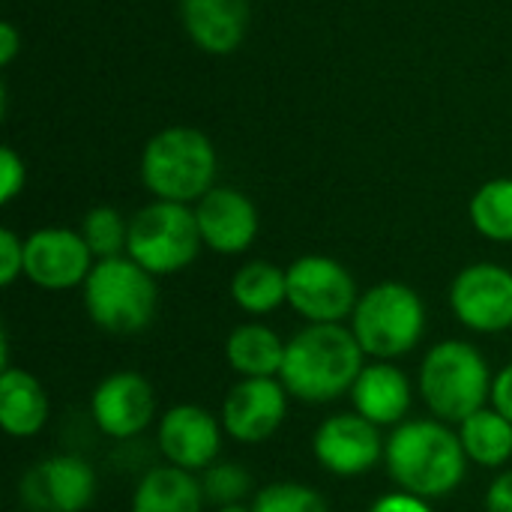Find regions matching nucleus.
I'll use <instances>...</instances> for the list:
<instances>
[{
    "instance_id": "nucleus-28",
    "label": "nucleus",
    "mask_w": 512,
    "mask_h": 512,
    "mask_svg": "<svg viewBox=\"0 0 512 512\" xmlns=\"http://www.w3.org/2000/svg\"><path fill=\"white\" fill-rule=\"evenodd\" d=\"M24 180H27L24 159L12 147H3L0 150V204H9L24 189Z\"/></svg>"
},
{
    "instance_id": "nucleus-34",
    "label": "nucleus",
    "mask_w": 512,
    "mask_h": 512,
    "mask_svg": "<svg viewBox=\"0 0 512 512\" xmlns=\"http://www.w3.org/2000/svg\"><path fill=\"white\" fill-rule=\"evenodd\" d=\"M213 512H252V507H246V504H228V507H216Z\"/></svg>"
},
{
    "instance_id": "nucleus-18",
    "label": "nucleus",
    "mask_w": 512,
    "mask_h": 512,
    "mask_svg": "<svg viewBox=\"0 0 512 512\" xmlns=\"http://www.w3.org/2000/svg\"><path fill=\"white\" fill-rule=\"evenodd\" d=\"M351 402L360 417H366L375 426H399L411 408V381L408 375L387 363L378 360L366 366L351 390Z\"/></svg>"
},
{
    "instance_id": "nucleus-26",
    "label": "nucleus",
    "mask_w": 512,
    "mask_h": 512,
    "mask_svg": "<svg viewBox=\"0 0 512 512\" xmlns=\"http://www.w3.org/2000/svg\"><path fill=\"white\" fill-rule=\"evenodd\" d=\"M252 512H330L327 501L303 486V483H270L264 486L255 501H252Z\"/></svg>"
},
{
    "instance_id": "nucleus-25",
    "label": "nucleus",
    "mask_w": 512,
    "mask_h": 512,
    "mask_svg": "<svg viewBox=\"0 0 512 512\" xmlns=\"http://www.w3.org/2000/svg\"><path fill=\"white\" fill-rule=\"evenodd\" d=\"M81 237L96 261L120 258L129 243V222L114 207H93L81 222Z\"/></svg>"
},
{
    "instance_id": "nucleus-11",
    "label": "nucleus",
    "mask_w": 512,
    "mask_h": 512,
    "mask_svg": "<svg viewBox=\"0 0 512 512\" xmlns=\"http://www.w3.org/2000/svg\"><path fill=\"white\" fill-rule=\"evenodd\" d=\"M381 426L369 423L366 417L336 414L327 417L315 432V459L324 471L336 477H360L369 474L387 453V444L378 432Z\"/></svg>"
},
{
    "instance_id": "nucleus-6",
    "label": "nucleus",
    "mask_w": 512,
    "mask_h": 512,
    "mask_svg": "<svg viewBox=\"0 0 512 512\" xmlns=\"http://www.w3.org/2000/svg\"><path fill=\"white\" fill-rule=\"evenodd\" d=\"M351 330L366 357L396 360L414 351L426 333L423 300L402 282H381L360 294L351 315Z\"/></svg>"
},
{
    "instance_id": "nucleus-4",
    "label": "nucleus",
    "mask_w": 512,
    "mask_h": 512,
    "mask_svg": "<svg viewBox=\"0 0 512 512\" xmlns=\"http://www.w3.org/2000/svg\"><path fill=\"white\" fill-rule=\"evenodd\" d=\"M492 372L486 357L459 339L438 342L420 366V393L429 411L444 423H465L492 399Z\"/></svg>"
},
{
    "instance_id": "nucleus-9",
    "label": "nucleus",
    "mask_w": 512,
    "mask_h": 512,
    "mask_svg": "<svg viewBox=\"0 0 512 512\" xmlns=\"http://www.w3.org/2000/svg\"><path fill=\"white\" fill-rule=\"evenodd\" d=\"M456 318L477 333H501L512 327V270L501 264H471L450 288Z\"/></svg>"
},
{
    "instance_id": "nucleus-22",
    "label": "nucleus",
    "mask_w": 512,
    "mask_h": 512,
    "mask_svg": "<svg viewBox=\"0 0 512 512\" xmlns=\"http://www.w3.org/2000/svg\"><path fill=\"white\" fill-rule=\"evenodd\" d=\"M459 441L465 447L468 462L483 468H501L512 456V423L495 408H483L459 423Z\"/></svg>"
},
{
    "instance_id": "nucleus-32",
    "label": "nucleus",
    "mask_w": 512,
    "mask_h": 512,
    "mask_svg": "<svg viewBox=\"0 0 512 512\" xmlns=\"http://www.w3.org/2000/svg\"><path fill=\"white\" fill-rule=\"evenodd\" d=\"M486 510L489 512H512V471H504L486 495Z\"/></svg>"
},
{
    "instance_id": "nucleus-31",
    "label": "nucleus",
    "mask_w": 512,
    "mask_h": 512,
    "mask_svg": "<svg viewBox=\"0 0 512 512\" xmlns=\"http://www.w3.org/2000/svg\"><path fill=\"white\" fill-rule=\"evenodd\" d=\"M492 408L512 423V363L504 366L492 381Z\"/></svg>"
},
{
    "instance_id": "nucleus-23",
    "label": "nucleus",
    "mask_w": 512,
    "mask_h": 512,
    "mask_svg": "<svg viewBox=\"0 0 512 512\" xmlns=\"http://www.w3.org/2000/svg\"><path fill=\"white\" fill-rule=\"evenodd\" d=\"M234 303L249 315H267L288 303V270L270 261H249L231 279Z\"/></svg>"
},
{
    "instance_id": "nucleus-8",
    "label": "nucleus",
    "mask_w": 512,
    "mask_h": 512,
    "mask_svg": "<svg viewBox=\"0 0 512 512\" xmlns=\"http://www.w3.org/2000/svg\"><path fill=\"white\" fill-rule=\"evenodd\" d=\"M357 282L339 261L306 255L288 267V306L309 324H339L357 309Z\"/></svg>"
},
{
    "instance_id": "nucleus-19",
    "label": "nucleus",
    "mask_w": 512,
    "mask_h": 512,
    "mask_svg": "<svg viewBox=\"0 0 512 512\" xmlns=\"http://www.w3.org/2000/svg\"><path fill=\"white\" fill-rule=\"evenodd\" d=\"M48 423L45 387L24 369L0 372V426L12 438H33Z\"/></svg>"
},
{
    "instance_id": "nucleus-5",
    "label": "nucleus",
    "mask_w": 512,
    "mask_h": 512,
    "mask_svg": "<svg viewBox=\"0 0 512 512\" xmlns=\"http://www.w3.org/2000/svg\"><path fill=\"white\" fill-rule=\"evenodd\" d=\"M156 276H150L129 255L96 261L84 279L87 318L108 333H138L150 327L156 315Z\"/></svg>"
},
{
    "instance_id": "nucleus-1",
    "label": "nucleus",
    "mask_w": 512,
    "mask_h": 512,
    "mask_svg": "<svg viewBox=\"0 0 512 512\" xmlns=\"http://www.w3.org/2000/svg\"><path fill=\"white\" fill-rule=\"evenodd\" d=\"M363 357L366 351L351 327L309 324L288 342L279 381L288 396L309 405H324L354 390L360 372L366 369Z\"/></svg>"
},
{
    "instance_id": "nucleus-2",
    "label": "nucleus",
    "mask_w": 512,
    "mask_h": 512,
    "mask_svg": "<svg viewBox=\"0 0 512 512\" xmlns=\"http://www.w3.org/2000/svg\"><path fill=\"white\" fill-rule=\"evenodd\" d=\"M387 471L402 492L435 501L456 492L468 471L459 432L444 420H408L387 438Z\"/></svg>"
},
{
    "instance_id": "nucleus-27",
    "label": "nucleus",
    "mask_w": 512,
    "mask_h": 512,
    "mask_svg": "<svg viewBox=\"0 0 512 512\" xmlns=\"http://www.w3.org/2000/svg\"><path fill=\"white\" fill-rule=\"evenodd\" d=\"M201 489H204V501L213 507L243 504V498L252 489V477L234 462H213L201 477Z\"/></svg>"
},
{
    "instance_id": "nucleus-3",
    "label": "nucleus",
    "mask_w": 512,
    "mask_h": 512,
    "mask_svg": "<svg viewBox=\"0 0 512 512\" xmlns=\"http://www.w3.org/2000/svg\"><path fill=\"white\" fill-rule=\"evenodd\" d=\"M141 180L156 201H201L216 180V147L192 126L162 129L141 153Z\"/></svg>"
},
{
    "instance_id": "nucleus-20",
    "label": "nucleus",
    "mask_w": 512,
    "mask_h": 512,
    "mask_svg": "<svg viewBox=\"0 0 512 512\" xmlns=\"http://www.w3.org/2000/svg\"><path fill=\"white\" fill-rule=\"evenodd\" d=\"M204 504L201 480L174 465L147 471L132 495V512H201Z\"/></svg>"
},
{
    "instance_id": "nucleus-17",
    "label": "nucleus",
    "mask_w": 512,
    "mask_h": 512,
    "mask_svg": "<svg viewBox=\"0 0 512 512\" xmlns=\"http://www.w3.org/2000/svg\"><path fill=\"white\" fill-rule=\"evenodd\" d=\"M189 39L207 54H231L249 30V0H180Z\"/></svg>"
},
{
    "instance_id": "nucleus-12",
    "label": "nucleus",
    "mask_w": 512,
    "mask_h": 512,
    "mask_svg": "<svg viewBox=\"0 0 512 512\" xmlns=\"http://www.w3.org/2000/svg\"><path fill=\"white\" fill-rule=\"evenodd\" d=\"M96 495V474L81 456L36 462L21 480V498L33 512H84Z\"/></svg>"
},
{
    "instance_id": "nucleus-14",
    "label": "nucleus",
    "mask_w": 512,
    "mask_h": 512,
    "mask_svg": "<svg viewBox=\"0 0 512 512\" xmlns=\"http://www.w3.org/2000/svg\"><path fill=\"white\" fill-rule=\"evenodd\" d=\"M90 414L108 438L126 441L141 435L156 417V393L144 375L114 372L93 390Z\"/></svg>"
},
{
    "instance_id": "nucleus-24",
    "label": "nucleus",
    "mask_w": 512,
    "mask_h": 512,
    "mask_svg": "<svg viewBox=\"0 0 512 512\" xmlns=\"http://www.w3.org/2000/svg\"><path fill=\"white\" fill-rule=\"evenodd\" d=\"M471 225L495 243H512V177L483 183L468 207Z\"/></svg>"
},
{
    "instance_id": "nucleus-21",
    "label": "nucleus",
    "mask_w": 512,
    "mask_h": 512,
    "mask_svg": "<svg viewBox=\"0 0 512 512\" xmlns=\"http://www.w3.org/2000/svg\"><path fill=\"white\" fill-rule=\"evenodd\" d=\"M285 348L288 342H282L276 330L264 324H240L225 342V357L240 378H279Z\"/></svg>"
},
{
    "instance_id": "nucleus-15",
    "label": "nucleus",
    "mask_w": 512,
    "mask_h": 512,
    "mask_svg": "<svg viewBox=\"0 0 512 512\" xmlns=\"http://www.w3.org/2000/svg\"><path fill=\"white\" fill-rule=\"evenodd\" d=\"M168 465L183 471H207L222 450V426L201 405H174L162 414L156 432Z\"/></svg>"
},
{
    "instance_id": "nucleus-29",
    "label": "nucleus",
    "mask_w": 512,
    "mask_h": 512,
    "mask_svg": "<svg viewBox=\"0 0 512 512\" xmlns=\"http://www.w3.org/2000/svg\"><path fill=\"white\" fill-rule=\"evenodd\" d=\"M24 273V240L15 231H0V285H12Z\"/></svg>"
},
{
    "instance_id": "nucleus-33",
    "label": "nucleus",
    "mask_w": 512,
    "mask_h": 512,
    "mask_svg": "<svg viewBox=\"0 0 512 512\" xmlns=\"http://www.w3.org/2000/svg\"><path fill=\"white\" fill-rule=\"evenodd\" d=\"M18 48H21L18 30H15L9 21H3V24H0V63H3V66L12 63L15 54H18Z\"/></svg>"
},
{
    "instance_id": "nucleus-13",
    "label": "nucleus",
    "mask_w": 512,
    "mask_h": 512,
    "mask_svg": "<svg viewBox=\"0 0 512 512\" xmlns=\"http://www.w3.org/2000/svg\"><path fill=\"white\" fill-rule=\"evenodd\" d=\"M288 390L279 378H243L222 405V429L240 444H264L285 423Z\"/></svg>"
},
{
    "instance_id": "nucleus-16",
    "label": "nucleus",
    "mask_w": 512,
    "mask_h": 512,
    "mask_svg": "<svg viewBox=\"0 0 512 512\" xmlns=\"http://www.w3.org/2000/svg\"><path fill=\"white\" fill-rule=\"evenodd\" d=\"M195 219L201 243L219 255H240L258 237V210L240 189L213 186L198 204Z\"/></svg>"
},
{
    "instance_id": "nucleus-10",
    "label": "nucleus",
    "mask_w": 512,
    "mask_h": 512,
    "mask_svg": "<svg viewBox=\"0 0 512 512\" xmlns=\"http://www.w3.org/2000/svg\"><path fill=\"white\" fill-rule=\"evenodd\" d=\"M93 270V252L72 228H39L24 240V276L45 291L84 285Z\"/></svg>"
},
{
    "instance_id": "nucleus-7",
    "label": "nucleus",
    "mask_w": 512,
    "mask_h": 512,
    "mask_svg": "<svg viewBox=\"0 0 512 512\" xmlns=\"http://www.w3.org/2000/svg\"><path fill=\"white\" fill-rule=\"evenodd\" d=\"M201 231L195 210L177 201H153L129 222L126 255L150 276H171L186 270L201 252Z\"/></svg>"
},
{
    "instance_id": "nucleus-30",
    "label": "nucleus",
    "mask_w": 512,
    "mask_h": 512,
    "mask_svg": "<svg viewBox=\"0 0 512 512\" xmlns=\"http://www.w3.org/2000/svg\"><path fill=\"white\" fill-rule=\"evenodd\" d=\"M372 512H432L426 498H417L411 492H393L375 501Z\"/></svg>"
}]
</instances>
